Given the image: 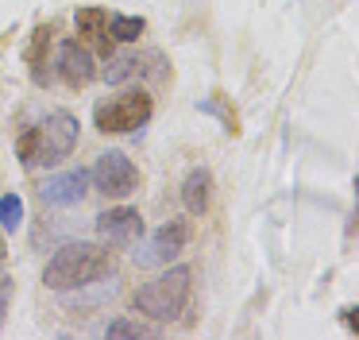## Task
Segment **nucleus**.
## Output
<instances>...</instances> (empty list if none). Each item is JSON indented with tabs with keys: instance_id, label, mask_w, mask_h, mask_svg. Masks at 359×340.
Wrapping results in <instances>:
<instances>
[{
	"instance_id": "11",
	"label": "nucleus",
	"mask_w": 359,
	"mask_h": 340,
	"mask_svg": "<svg viewBox=\"0 0 359 340\" xmlns=\"http://www.w3.org/2000/svg\"><path fill=\"white\" fill-rule=\"evenodd\" d=\"M209 201H212V170L194 166L186 174V182H182V205H186V213L201 216L209 209Z\"/></svg>"
},
{
	"instance_id": "14",
	"label": "nucleus",
	"mask_w": 359,
	"mask_h": 340,
	"mask_svg": "<svg viewBox=\"0 0 359 340\" xmlns=\"http://www.w3.org/2000/svg\"><path fill=\"white\" fill-rule=\"evenodd\" d=\"M143 15H109V35L112 43H135L143 35Z\"/></svg>"
},
{
	"instance_id": "3",
	"label": "nucleus",
	"mask_w": 359,
	"mask_h": 340,
	"mask_svg": "<svg viewBox=\"0 0 359 340\" xmlns=\"http://www.w3.org/2000/svg\"><path fill=\"white\" fill-rule=\"evenodd\" d=\"M189 290H194V270L182 263V267H170L158 278L143 282L140 290L132 294V309L143 317H151V321H174V317H182V309H186Z\"/></svg>"
},
{
	"instance_id": "15",
	"label": "nucleus",
	"mask_w": 359,
	"mask_h": 340,
	"mask_svg": "<svg viewBox=\"0 0 359 340\" xmlns=\"http://www.w3.org/2000/svg\"><path fill=\"white\" fill-rule=\"evenodd\" d=\"M20 224H24V197L20 193H4L0 197V228L16 232Z\"/></svg>"
},
{
	"instance_id": "9",
	"label": "nucleus",
	"mask_w": 359,
	"mask_h": 340,
	"mask_svg": "<svg viewBox=\"0 0 359 340\" xmlns=\"http://www.w3.org/2000/svg\"><path fill=\"white\" fill-rule=\"evenodd\" d=\"M89 193V170H62V174L47 178L43 182V201L47 205H58V209H70V205H81V197Z\"/></svg>"
},
{
	"instance_id": "10",
	"label": "nucleus",
	"mask_w": 359,
	"mask_h": 340,
	"mask_svg": "<svg viewBox=\"0 0 359 340\" xmlns=\"http://www.w3.org/2000/svg\"><path fill=\"white\" fill-rule=\"evenodd\" d=\"M74 23H78V43H93L104 58H112L109 12H104V8H97V4L93 8H81V12L74 15Z\"/></svg>"
},
{
	"instance_id": "18",
	"label": "nucleus",
	"mask_w": 359,
	"mask_h": 340,
	"mask_svg": "<svg viewBox=\"0 0 359 340\" xmlns=\"http://www.w3.org/2000/svg\"><path fill=\"white\" fill-rule=\"evenodd\" d=\"M8 301H12V278L0 270V325L8 321Z\"/></svg>"
},
{
	"instance_id": "8",
	"label": "nucleus",
	"mask_w": 359,
	"mask_h": 340,
	"mask_svg": "<svg viewBox=\"0 0 359 340\" xmlns=\"http://www.w3.org/2000/svg\"><path fill=\"white\" fill-rule=\"evenodd\" d=\"M58 77H62L70 89H86V85L97 77L93 54H89L86 43H78V39H66V43L58 46Z\"/></svg>"
},
{
	"instance_id": "5",
	"label": "nucleus",
	"mask_w": 359,
	"mask_h": 340,
	"mask_svg": "<svg viewBox=\"0 0 359 340\" xmlns=\"http://www.w3.org/2000/svg\"><path fill=\"white\" fill-rule=\"evenodd\" d=\"M89 178H93L97 193H104V197H128L140 185V170L124 151H104L97 159V166L89 170Z\"/></svg>"
},
{
	"instance_id": "19",
	"label": "nucleus",
	"mask_w": 359,
	"mask_h": 340,
	"mask_svg": "<svg viewBox=\"0 0 359 340\" xmlns=\"http://www.w3.org/2000/svg\"><path fill=\"white\" fill-rule=\"evenodd\" d=\"M355 313H359V309H351V306H348V309H344V321H348V325H351V329H359V317H355Z\"/></svg>"
},
{
	"instance_id": "12",
	"label": "nucleus",
	"mask_w": 359,
	"mask_h": 340,
	"mask_svg": "<svg viewBox=\"0 0 359 340\" xmlns=\"http://www.w3.org/2000/svg\"><path fill=\"white\" fill-rule=\"evenodd\" d=\"M50 35H55V27L50 23H43V27H35L32 35V46H27V66H32V77L35 85H47V46H50Z\"/></svg>"
},
{
	"instance_id": "4",
	"label": "nucleus",
	"mask_w": 359,
	"mask_h": 340,
	"mask_svg": "<svg viewBox=\"0 0 359 340\" xmlns=\"http://www.w3.org/2000/svg\"><path fill=\"white\" fill-rule=\"evenodd\" d=\"M151 112H155L151 93L135 85V89H124V93H116V97L101 100V105L93 108V124L104 136H124V131L143 128V124L151 120Z\"/></svg>"
},
{
	"instance_id": "2",
	"label": "nucleus",
	"mask_w": 359,
	"mask_h": 340,
	"mask_svg": "<svg viewBox=\"0 0 359 340\" xmlns=\"http://www.w3.org/2000/svg\"><path fill=\"white\" fill-rule=\"evenodd\" d=\"M78 131H81V124L70 112H55L39 128H27L16 139V159L24 166H50V162L66 159L78 147Z\"/></svg>"
},
{
	"instance_id": "1",
	"label": "nucleus",
	"mask_w": 359,
	"mask_h": 340,
	"mask_svg": "<svg viewBox=\"0 0 359 340\" xmlns=\"http://www.w3.org/2000/svg\"><path fill=\"white\" fill-rule=\"evenodd\" d=\"M112 270V255L104 251L101 244H89V240H74V244L58 247L50 255L47 270H43V282L47 290H78V286H89L93 278L109 275Z\"/></svg>"
},
{
	"instance_id": "13",
	"label": "nucleus",
	"mask_w": 359,
	"mask_h": 340,
	"mask_svg": "<svg viewBox=\"0 0 359 340\" xmlns=\"http://www.w3.org/2000/svg\"><path fill=\"white\" fill-rule=\"evenodd\" d=\"M143 58L140 54H120V58H109V66H104V81H128V77H140L143 74Z\"/></svg>"
},
{
	"instance_id": "16",
	"label": "nucleus",
	"mask_w": 359,
	"mask_h": 340,
	"mask_svg": "<svg viewBox=\"0 0 359 340\" xmlns=\"http://www.w3.org/2000/svg\"><path fill=\"white\" fill-rule=\"evenodd\" d=\"M158 329H151V325L143 321H128V317H116V321H109V336H155Z\"/></svg>"
},
{
	"instance_id": "17",
	"label": "nucleus",
	"mask_w": 359,
	"mask_h": 340,
	"mask_svg": "<svg viewBox=\"0 0 359 340\" xmlns=\"http://www.w3.org/2000/svg\"><path fill=\"white\" fill-rule=\"evenodd\" d=\"M197 108H201V112H212V116H220V120H224V128L232 131V136L240 131V120H236V112H228V108L220 105V100H201Z\"/></svg>"
},
{
	"instance_id": "6",
	"label": "nucleus",
	"mask_w": 359,
	"mask_h": 340,
	"mask_svg": "<svg viewBox=\"0 0 359 340\" xmlns=\"http://www.w3.org/2000/svg\"><path fill=\"white\" fill-rule=\"evenodd\" d=\"M97 232H101V240L112 247H132L135 240L143 236V216H140V209H132V205L104 209V213L97 216Z\"/></svg>"
},
{
	"instance_id": "20",
	"label": "nucleus",
	"mask_w": 359,
	"mask_h": 340,
	"mask_svg": "<svg viewBox=\"0 0 359 340\" xmlns=\"http://www.w3.org/2000/svg\"><path fill=\"white\" fill-rule=\"evenodd\" d=\"M0 263H4V236H0Z\"/></svg>"
},
{
	"instance_id": "7",
	"label": "nucleus",
	"mask_w": 359,
	"mask_h": 340,
	"mask_svg": "<svg viewBox=\"0 0 359 340\" xmlns=\"http://www.w3.org/2000/svg\"><path fill=\"white\" fill-rule=\"evenodd\" d=\"M186 244H189V224L186 221H170L151 236V244L143 247V251H135V263H140V267L170 263V259H178V255L186 251Z\"/></svg>"
}]
</instances>
